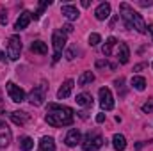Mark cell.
I'll return each mask as SVG.
<instances>
[{
	"mask_svg": "<svg viewBox=\"0 0 153 151\" xmlns=\"http://www.w3.org/2000/svg\"><path fill=\"white\" fill-rule=\"evenodd\" d=\"M143 112H146V114H152L153 112V100H148V103H144V105H143Z\"/></svg>",
	"mask_w": 153,
	"mask_h": 151,
	"instance_id": "28",
	"label": "cell"
},
{
	"mask_svg": "<svg viewBox=\"0 0 153 151\" xmlns=\"http://www.w3.org/2000/svg\"><path fill=\"white\" fill-rule=\"evenodd\" d=\"M20 53H22V39H20V36L14 34L7 39V57L11 61H18Z\"/></svg>",
	"mask_w": 153,
	"mask_h": 151,
	"instance_id": "5",
	"label": "cell"
},
{
	"mask_svg": "<svg viewBox=\"0 0 153 151\" xmlns=\"http://www.w3.org/2000/svg\"><path fill=\"white\" fill-rule=\"evenodd\" d=\"M61 32H62V34H71V32H73V27L68 23V25H64V27H62V30H61Z\"/></svg>",
	"mask_w": 153,
	"mask_h": 151,
	"instance_id": "30",
	"label": "cell"
},
{
	"mask_svg": "<svg viewBox=\"0 0 153 151\" xmlns=\"http://www.w3.org/2000/svg\"><path fill=\"white\" fill-rule=\"evenodd\" d=\"M61 13H62V16L66 18V20H70V21H73L78 18V9H76L75 5H62L61 7Z\"/></svg>",
	"mask_w": 153,
	"mask_h": 151,
	"instance_id": "17",
	"label": "cell"
},
{
	"mask_svg": "<svg viewBox=\"0 0 153 151\" xmlns=\"http://www.w3.org/2000/svg\"><path fill=\"white\" fill-rule=\"evenodd\" d=\"M132 85H134V89H137V91H144V89H146V78H144V76H134V78H132Z\"/></svg>",
	"mask_w": 153,
	"mask_h": 151,
	"instance_id": "24",
	"label": "cell"
},
{
	"mask_svg": "<svg viewBox=\"0 0 153 151\" xmlns=\"http://www.w3.org/2000/svg\"><path fill=\"white\" fill-rule=\"evenodd\" d=\"M148 32L152 34V38H153V23H152V25H148Z\"/></svg>",
	"mask_w": 153,
	"mask_h": 151,
	"instance_id": "37",
	"label": "cell"
},
{
	"mask_svg": "<svg viewBox=\"0 0 153 151\" xmlns=\"http://www.w3.org/2000/svg\"><path fill=\"white\" fill-rule=\"evenodd\" d=\"M30 50H32L34 53H39V55H46V53H48V46H46V43H43V41H34V43L30 44Z\"/></svg>",
	"mask_w": 153,
	"mask_h": 151,
	"instance_id": "21",
	"label": "cell"
},
{
	"mask_svg": "<svg viewBox=\"0 0 153 151\" xmlns=\"http://www.w3.org/2000/svg\"><path fill=\"white\" fill-rule=\"evenodd\" d=\"M103 146V137L98 133H87L85 139L82 141V150L84 151H96Z\"/></svg>",
	"mask_w": 153,
	"mask_h": 151,
	"instance_id": "4",
	"label": "cell"
},
{
	"mask_svg": "<svg viewBox=\"0 0 153 151\" xmlns=\"http://www.w3.org/2000/svg\"><path fill=\"white\" fill-rule=\"evenodd\" d=\"M107 66H111V64L107 62V59H105V61H96V68H107Z\"/></svg>",
	"mask_w": 153,
	"mask_h": 151,
	"instance_id": "32",
	"label": "cell"
},
{
	"mask_svg": "<svg viewBox=\"0 0 153 151\" xmlns=\"http://www.w3.org/2000/svg\"><path fill=\"white\" fill-rule=\"evenodd\" d=\"M98 96H100V105H102L103 110H112L114 109V96H112L109 87H102L98 91Z\"/></svg>",
	"mask_w": 153,
	"mask_h": 151,
	"instance_id": "7",
	"label": "cell"
},
{
	"mask_svg": "<svg viewBox=\"0 0 153 151\" xmlns=\"http://www.w3.org/2000/svg\"><path fill=\"white\" fill-rule=\"evenodd\" d=\"M119 9H121V18H123V21H125L126 29L132 30V29H134V23H132V20H134V9H132L128 4H125V2L119 5Z\"/></svg>",
	"mask_w": 153,
	"mask_h": 151,
	"instance_id": "8",
	"label": "cell"
},
{
	"mask_svg": "<svg viewBox=\"0 0 153 151\" xmlns=\"http://www.w3.org/2000/svg\"><path fill=\"white\" fill-rule=\"evenodd\" d=\"M39 150L41 151H55V141H53V137H41Z\"/></svg>",
	"mask_w": 153,
	"mask_h": 151,
	"instance_id": "18",
	"label": "cell"
},
{
	"mask_svg": "<svg viewBox=\"0 0 153 151\" xmlns=\"http://www.w3.org/2000/svg\"><path fill=\"white\" fill-rule=\"evenodd\" d=\"M7 23V13H5V9H2L0 11V25H5Z\"/></svg>",
	"mask_w": 153,
	"mask_h": 151,
	"instance_id": "29",
	"label": "cell"
},
{
	"mask_svg": "<svg viewBox=\"0 0 153 151\" xmlns=\"http://www.w3.org/2000/svg\"><path fill=\"white\" fill-rule=\"evenodd\" d=\"M11 139H13V135H11L9 126L0 119V148H7L11 144Z\"/></svg>",
	"mask_w": 153,
	"mask_h": 151,
	"instance_id": "9",
	"label": "cell"
},
{
	"mask_svg": "<svg viewBox=\"0 0 153 151\" xmlns=\"http://www.w3.org/2000/svg\"><path fill=\"white\" fill-rule=\"evenodd\" d=\"M80 117L82 119H87V112H80Z\"/></svg>",
	"mask_w": 153,
	"mask_h": 151,
	"instance_id": "39",
	"label": "cell"
},
{
	"mask_svg": "<svg viewBox=\"0 0 153 151\" xmlns=\"http://www.w3.org/2000/svg\"><path fill=\"white\" fill-rule=\"evenodd\" d=\"M116 43H117V39H116V38H109L107 41H105V44L102 46V52H103V55H105V57L112 55V48L116 46Z\"/></svg>",
	"mask_w": 153,
	"mask_h": 151,
	"instance_id": "23",
	"label": "cell"
},
{
	"mask_svg": "<svg viewBox=\"0 0 153 151\" xmlns=\"http://www.w3.org/2000/svg\"><path fill=\"white\" fill-rule=\"evenodd\" d=\"M46 89H48V85H46L45 82H41L39 85H36V87L30 91V94H29V103H30L32 107H41V105L45 103Z\"/></svg>",
	"mask_w": 153,
	"mask_h": 151,
	"instance_id": "2",
	"label": "cell"
},
{
	"mask_svg": "<svg viewBox=\"0 0 153 151\" xmlns=\"http://www.w3.org/2000/svg\"><path fill=\"white\" fill-rule=\"evenodd\" d=\"M100 41H102V38H100V34H96V32H93V34L89 36V44H91V46H96Z\"/></svg>",
	"mask_w": 153,
	"mask_h": 151,
	"instance_id": "27",
	"label": "cell"
},
{
	"mask_svg": "<svg viewBox=\"0 0 153 151\" xmlns=\"http://www.w3.org/2000/svg\"><path fill=\"white\" fill-rule=\"evenodd\" d=\"M52 43H53V57H52V62H57V61L62 57V52H64V48H66V34H62V32H53Z\"/></svg>",
	"mask_w": 153,
	"mask_h": 151,
	"instance_id": "3",
	"label": "cell"
},
{
	"mask_svg": "<svg viewBox=\"0 0 153 151\" xmlns=\"http://www.w3.org/2000/svg\"><path fill=\"white\" fill-rule=\"evenodd\" d=\"M30 20H32V14L29 13V11H23L20 16H18V20H16V23H14V30H23V29H27V25L30 23Z\"/></svg>",
	"mask_w": 153,
	"mask_h": 151,
	"instance_id": "12",
	"label": "cell"
},
{
	"mask_svg": "<svg viewBox=\"0 0 153 151\" xmlns=\"http://www.w3.org/2000/svg\"><path fill=\"white\" fill-rule=\"evenodd\" d=\"M130 59V48L126 43H119V48H117V62L119 64H126Z\"/></svg>",
	"mask_w": 153,
	"mask_h": 151,
	"instance_id": "15",
	"label": "cell"
},
{
	"mask_svg": "<svg viewBox=\"0 0 153 151\" xmlns=\"http://www.w3.org/2000/svg\"><path fill=\"white\" fill-rule=\"evenodd\" d=\"M0 96H2V94H0ZM0 103H2V100H0Z\"/></svg>",
	"mask_w": 153,
	"mask_h": 151,
	"instance_id": "40",
	"label": "cell"
},
{
	"mask_svg": "<svg viewBox=\"0 0 153 151\" xmlns=\"http://www.w3.org/2000/svg\"><path fill=\"white\" fill-rule=\"evenodd\" d=\"M73 114H75L73 109H70V107L57 105V103H48L45 121H46L50 126H55V128L70 126V124H73V119H75Z\"/></svg>",
	"mask_w": 153,
	"mask_h": 151,
	"instance_id": "1",
	"label": "cell"
},
{
	"mask_svg": "<svg viewBox=\"0 0 153 151\" xmlns=\"http://www.w3.org/2000/svg\"><path fill=\"white\" fill-rule=\"evenodd\" d=\"M112 146H114L116 151H123L126 148V139H125V135H121V133H116L114 137H112Z\"/></svg>",
	"mask_w": 153,
	"mask_h": 151,
	"instance_id": "20",
	"label": "cell"
},
{
	"mask_svg": "<svg viewBox=\"0 0 153 151\" xmlns=\"http://www.w3.org/2000/svg\"><path fill=\"white\" fill-rule=\"evenodd\" d=\"M76 105H80V107H93V96L91 94H87V93H80V94H76Z\"/></svg>",
	"mask_w": 153,
	"mask_h": 151,
	"instance_id": "19",
	"label": "cell"
},
{
	"mask_svg": "<svg viewBox=\"0 0 153 151\" xmlns=\"http://www.w3.org/2000/svg\"><path fill=\"white\" fill-rule=\"evenodd\" d=\"M20 148H22V151H30L34 148V141L30 137H22L20 139Z\"/></svg>",
	"mask_w": 153,
	"mask_h": 151,
	"instance_id": "25",
	"label": "cell"
},
{
	"mask_svg": "<svg viewBox=\"0 0 153 151\" xmlns=\"http://www.w3.org/2000/svg\"><path fill=\"white\" fill-rule=\"evenodd\" d=\"M9 115H11L13 123L14 124H20V126H23V124H27L30 121V114L23 112V110H14V112H11Z\"/></svg>",
	"mask_w": 153,
	"mask_h": 151,
	"instance_id": "13",
	"label": "cell"
},
{
	"mask_svg": "<svg viewBox=\"0 0 153 151\" xmlns=\"http://www.w3.org/2000/svg\"><path fill=\"white\" fill-rule=\"evenodd\" d=\"M64 142H66V146H68V148H75L78 142H82V135H80V132H78L76 128H71V130L68 132V135H66Z\"/></svg>",
	"mask_w": 153,
	"mask_h": 151,
	"instance_id": "10",
	"label": "cell"
},
{
	"mask_svg": "<svg viewBox=\"0 0 153 151\" xmlns=\"http://www.w3.org/2000/svg\"><path fill=\"white\" fill-rule=\"evenodd\" d=\"M5 61H7V57H5V53H2V52H0V62H5Z\"/></svg>",
	"mask_w": 153,
	"mask_h": 151,
	"instance_id": "35",
	"label": "cell"
},
{
	"mask_svg": "<svg viewBox=\"0 0 153 151\" xmlns=\"http://www.w3.org/2000/svg\"><path fill=\"white\" fill-rule=\"evenodd\" d=\"M91 82H94V73H93V71H84L82 75L78 76V82H76V84L84 87V85H87V84H91Z\"/></svg>",
	"mask_w": 153,
	"mask_h": 151,
	"instance_id": "22",
	"label": "cell"
},
{
	"mask_svg": "<svg viewBox=\"0 0 153 151\" xmlns=\"http://www.w3.org/2000/svg\"><path fill=\"white\" fill-rule=\"evenodd\" d=\"M105 121V114H98L96 115V123H103Z\"/></svg>",
	"mask_w": 153,
	"mask_h": 151,
	"instance_id": "34",
	"label": "cell"
},
{
	"mask_svg": "<svg viewBox=\"0 0 153 151\" xmlns=\"http://www.w3.org/2000/svg\"><path fill=\"white\" fill-rule=\"evenodd\" d=\"M73 87H75V82L70 78V80H66L61 87H59V91H57V98L59 100H64V98H68L70 94H71V91H73Z\"/></svg>",
	"mask_w": 153,
	"mask_h": 151,
	"instance_id": "14",
	"label": "cell"
},
{
	"mask_svg": "<svg viewBox=\"0 0 153 151\" xmlns=\"http://www.w3.org/2000/svg\"><path fill=\"white\" fill-rule=\"evenodd\" d=\"M50 4H52V0H45V2H41V4H39V9L32 14V18H34V20H39V18H41V14H43V11H45V7H46V5H50Z\"/></svg>",
	"mask_w": 153,
	"mask_h": 151,
	"instance_id": "26",
	"label": "cell"
},
{
	"mask_svg": "<svg viewBox=\"0 0 153 151\" xmlns=\"http://www.w3.org/2000/svg\"><path fill=\"white\" fill-rule=\"evenodd\" d=\"M82 5L84 7H89V0H82Z\"/></svg>",
	"mask_w": 153,
	"mask_h": 151,
	"instance_id": "38",
	"label": "cell"
},
{
	"mask_svg": "<svg viewBox=\"0 0 153 151\" xmlns=\"http://www.w3.org/2000/svg\"><path fill=\"white\" fill-rule=\"evenodd\" d=\"M139 5H141V7H150V5H153V2L152 0H148V2H146V0H141Z\"/></svg>",
	"mask_w": 153,
	"mask_h": 151,
	"instance_id": "33",
	"label": "cell"
},
{
	"mask_svg": "<svg viewBox=\"0 0 153 151\" xmlns=\"http://www.w3.org/2000/svg\"><path fill=\"white\" fill-rule=\"evenodd\" d=\"M94 16H96V20H100V21L107 20V18L111 16V4H109V2H102V4L96 7Z\"/></svg>",
	"mask_w": 153,
	"mask_h": 151,
	"instance_id": "11",
	"label": "cell"
},
{
	"mask_svg": "<svg viewBox=\"0 0 153 151\" xmlns=\"http://www.w3.org/2000/svg\"><path fill=\"white\" fill-rule=\"evenodd\" d=\"M5 89H7L9 98H11L14 103H22V101H25V91H23L20 85H16L14 82H7Z\"/></svg>",
	"mask_w": 153,
	"mask_h": 151,
	"instance_id": "6",
	"label": "cell"
},
{
	"mask_svg": "<svg viewBox=\"0 0 153 151\" xmlns=\"http://www.w3.org/2000/svg\"><path fill=\"white\" fill-rule=\"evenodd\" d=\"M66 59H68V61H73V59H75V52H73L71 48L66 50Z\"/></svg>",
	"mask_w": 153,
	"mask_h": 151,
	"instance_id": "31",
	"label": "cell"
},
{
	"mask_svg": "<svg viewBox=\"0 0 153 151\" xmlns=\"http://www.w3.org/2000/svg\"><path fill=\"white\" fill-rule=\"evenodd\" d=\"M144 66H146V64H137V66H135V68H134V70H135V71H139V70H143V68H144Z\"/></svg>",
	"mask_w": 153,
	"mask_h": 151,
	"instance_id": "36",
	"label": "cell"
},
{
	"mask_svg": "<svg viewBox=\"0 0 153 151\" xmlns=\"http://www.w3.org/2000/svg\"><path fill=\"white\" fill-rule=\"evenodd\" d=\"M132 23H134V29H135L139 34H146V32H148V27H146L143 16H141L139 13H135V11H134V20H132Z\"/></svg>",
	"mask_w": 153,
	"mask_h": 151,
	"instance_id": "16",
	"label": "cell"
},
{
	"mask_svg": "<svg viewBox=\"0 0 153 151\" xmlns=\"http://www.w3.org/2000/svg\"><path fill=\"white\" fill-rule=\"evenodd\" d=\"M152 68H153V62H152Z\"/></svg>",
	"mask_w": 153,
	"mask_h": 151,
	"instance_id": "41",
	"label": "cell"
}]
</instances>
